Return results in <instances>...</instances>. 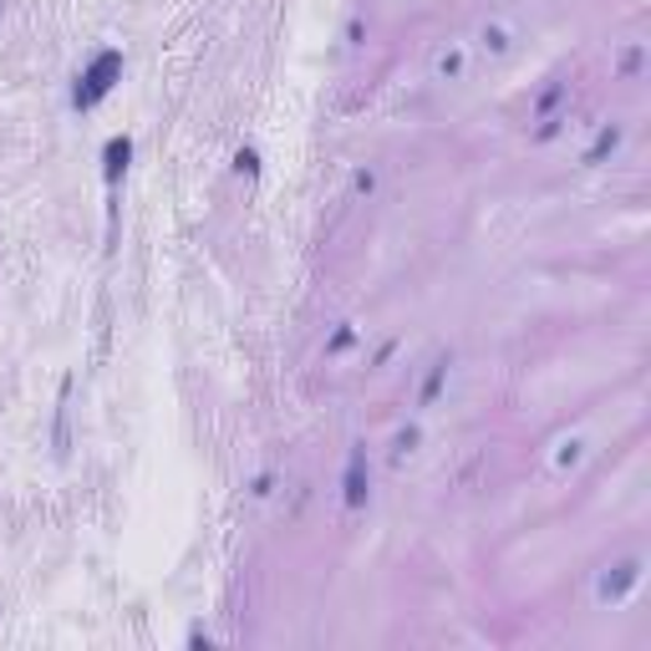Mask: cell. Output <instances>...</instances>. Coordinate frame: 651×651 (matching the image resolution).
I'll list each match as a JSON object with an SVG mask.
<instances>
[{"instance_id":"6da1fadb","label":"cell","mask_w":651,"mask_h":651,"mask_svg":"<svg viewBox=\"0 0 651 651\" xmlns=\"http://www.w3.org/2000/svg\"><path fill=\"white\" fill-rule=\"evenodd\" d=\"M464 36H468V46H474L479 72H493V67H504V62H514L519 46H524L519 21H514V15H504V11H489L484 21H474Z\"/></svg>"},{"instance_id":"7a4b0ae2","label":"cell","mask_w":651,"mask_h":651,"mask_svg":"<svg viewBox=\"0 0 651 651\" xmlns=\"http://www.w3.org/2000/svg\"><path fill=\"white\" fill-rule=\"evenodd\" d=\"M423 72H427V82H438V87H458V82L479 77V62H474V46H468L464 31L433 41L423 56Z\"/></svg>"},{"instance_id":"3957f363","label":"cell","mask_w":651,"mask_h":651,"mask_svg":"<svg viewBox=\"0 0 651 651\" xmlns=\"http://www.w3.org/2000/svg\"><path fill=\"white\" fill-rule=\"evenodd\" d=\"M641 585V555H631V560H621V565H606L600 571V581H596V600L606 606V600H621V596H631Z\"/></svg>"},{"instance_id":"277c9868","label":"cell","mask_w":651,"mask_h":651,"mask_svg":"<svg viewBox=\"0 0 651 651\" xmlns=\"http://www.w3.org/2000/svg\"><path fill=\"white\" fill-rule=\"evenodd\" d=\"M590 438H585V433H565V438L555 443V453H550V468H555L560 479H565V474H575V468L585 464V458H590Z\"/></svg>"},{"instance_id":"5b68a950","label":"cell","mask_w":651,"mask_h":651,"mask_svg":"<svg viewBox=\"0 0 651 651\" xmlns=\"http://www.w3.org/2000/svg\"><path fill=\"white\" fill-rule=\"evenodd\" d=\"M412 453H417V427H402L398 438H392V464H402Z\"/></svg>"}]
</instances>
